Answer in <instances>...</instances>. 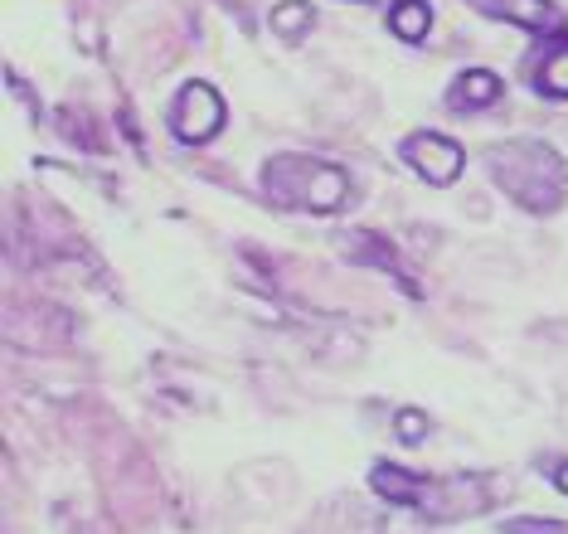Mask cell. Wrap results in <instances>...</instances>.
<instances>
[{
  "label": "cell",
  "instance_id": "7c38bea8",
  "mask_svg": "<svg viewBox=\"0 0 568 534\" xmlns=\"http://www.w3.org/2000/svg\"><path fill=\"white\" fill-rule=\"evenodd\" d=\"M398 433H404V442H423V433H428V419H423V413H413V409H404V413H398Z\"/></svg>",
  "mask_w": 568,
  "mask_h": 534
},
{
  "label": "cell",
  "instance_id": "8fae6325",
  "mask_svg": "<svg viewBox=\"0 0 568 534\" xmlns=\"http://www.w3.org/2000/svg\"><path fill=\"white\" fill-rule=\"evenodd\" d=\"M500 534H568V520H506Z\"/></svg>",
  "mask_w": 568,
  "mask_h": 534
},
{
  "label": "cell",
  "instance_id": "30bf717a",
  "mask_svg": "<svg viewBox=\"0 0 568 534\" xmlns=\"http://www.w3.org/2000/svg\"><path fill=\"white\" fill-rule=\"evenodd\" d=\"M312 20H316V10L306 6V0H287V6L273 10V30H277L282 39H296L302 30H312Z\"/></svg>",
  "mask_w": 568,
  "mask_h": 534
},
{
  "label": "cell",
  "instance_id": "5b68a950",
  "mask_svg": "<svg viewBox=\"0 0 568 534\" xmlns=\"http://www.w3.org/2000/svg\"><path fill=\"white\" fill-rule=\"evenodd\" d=\"M398 151H404V161L428 180V185H452V180L462 175V165H467V151L443 132H418V137H408Z\"/></svg>",
  "mask_w": 568,
  "mask_h": 534
},
{
  "label": "cell",
  "instance_id": "4fadbf2b",
  "mask_svg": "<svg viewBox=\"0 0 568 534\" xmlns=\"http://www.w3.org/2000/svg\"><path fill=\"white\" fill-rule=\"evenodd\" d=\"M554 486H559L564 496H568V462H559V466H554Z\"/></svg>",
  "mask_w": 568,
  "mask_h": 534
},
{
  "label": "cell",
  "instance_id": "9c48e42d",
  "mask_svg": "<svg viewBox=\"0 0 568 534\" xmlns=\"http://www.w3.org/2000/svg\"><path fill=\"white\" fill-rule=\"evenodd\" d=\"M389 30L404 39V44H418V39L433 30V6L428 0H398L389 10Z\"/></svg>",
  "mask_w": 568,
  "mask_h": 534
},
{
  "label": "cell",
  "instance_id": "8992f818",
  "mask_svg": "<svg viewBox=\"0 0 568 534\" xmlns=\"http://www.w3.org/2000/svg\"><path fill=\"white\" fill-rule=\"evenodd\" d=\"M467 6L481 10V16L520 24V30H535V34H559L564 30V16L549 6V0H467Z\"/></svg>",
  "mask_w": 568,
  "mask_h": 534
},
{
  "label": "cell",
  "instance_id": "7a4b0ae2",
  "mask_svg": "<svg viewBox=\"0 0 568 534\" xmlns=\"http://www.w3.org/2000/svg\"><path fill=\"white\" fill-rule=\"evenodd\" d=\"M369 486L389 505H413V511L428 520H476L496 501V486L486 476H413L389 462L374 466Z\"/></svg>",
  "mask_w": 568,
  "mask_h": 534
},
{
  "label": "cell",
  "instance_id": "5bb4252c",
  "mask_svg": "<svg viewBox=\"0 0 568 534\" xmlns=\"http://www.w3.org/2000/svg\"><path fill=\"white\" fill-rule=\"evenodd\" d=\"M374 6H379V0H374Z\"/></svg>",
  "mask_w": 568,
  "mask_h": 534
},
{
  "label": "cell",
  "instance_id": "6da1fadb",
  "mask_svg": "<svg viewBox=\"0 0 568 534\" xmlns=\"http://www.w3.org/2000/svg\"><path fill=\"white\" fill-rule=\"evenodd\" d=\"M486 165H490V180L529 214H554L568 200V165L549 141H535V137L500 141V147H490Z\"/></svg>",
  "mask_w": 568,
  "mask_h": 534
},
{
  "label": "cell",
  "instance_id": "277c9868",
  "mask_svg": "<svg viewBox=\"0 0 568 534\" xmlns=\"http://www.w3.org/2000/svg\"><path fill=\"white\" fill-rule=\"evenodd\" d=\"M171 127L185 147H200V141H210L224 127V98L210 83H185L171 108Z\"/></svg>",
  "mask_w": 568,
  "mask_h": 534
},
{
  "label": "cell",
  "instance_id": "52a82bcc",
  "mask_svg": "<svg viewBox=\"0 0 568 534\" xmlns=\"http://www.w3.org/2000/svg\"><path fill=\"white\" fill-rule=\"evenodd\" d=\"M529 78H535V88L545 98H568V39L549 44L535 69H529Z\"/></svg>",
  "mask_w": 568,
  "mask_h": 534
},
{
  "label": "cell",
  "instance_id": "ba28073f",
  "mask_svg": "<svg viewBox=\"0 0 568 534\" xmlns=\"http://www.w3.org/2000/svg\"><path fill=\"white\" fill-rule=\"evenodd\" d=\"M500 98V78L490 69H467L452 83V108H490Z\"/></svg>",
  "mask_w": 568,
  "mask_h": 534
},
{
  "label": "cell",
  "instance_id": "3957f363",
  "mask_svg": "<svg viewBox=\"0 0 568 534\" xmlns=\"http://www.w3.org/2000/svg\"><path fill=\"white\" fill-rule=\"evenodd\" d=\"M263 194L282 210H316L331 214L351 200V180L326 161H302V155H282L263 171Z\"/></svg>",
  "mask_w": 568,
  "mask_h": 534
}]
</instances>
